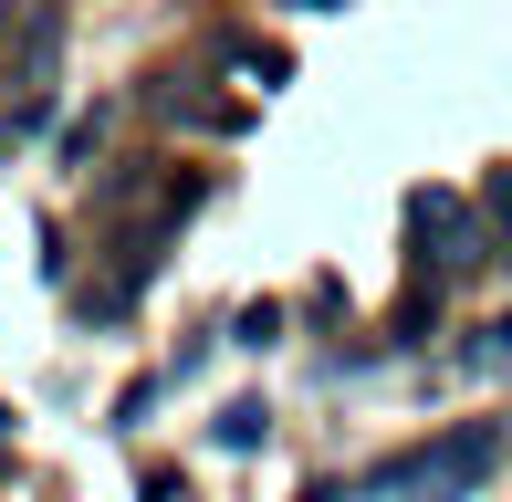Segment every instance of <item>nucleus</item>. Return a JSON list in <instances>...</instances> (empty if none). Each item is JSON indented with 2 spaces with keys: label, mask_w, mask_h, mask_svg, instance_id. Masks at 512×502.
I'll return each instance as SVG.
<instances>
[{
  "label": "nucleus",
  "mask_w": 512,
  "mask_h": 502,
  "mask_svg": "<svg viewBox=\"0 0 512 502\" xmlns=\"http://www.w3.org/2000/svg\"><path fill=\"white\" fill-rule=\"evenodd\" d=\"M502 450H512V429H502V419H460V429H439V440L398 450V461H377V471H366V492H408V502H481V492H492V471H502Z\"/></svg>",
  "instance_id": "obj_1"
},
{
  "label": "nucleus",
  "mask_w": 512,
  "mask_h": 502,
  "mask_svg": "<svg viewBox=\"0 0 512 502\" xmlns=\"http://www.w3.org/2000/svg\"><path fill=\"white\" fill-rule=\"evenodd\" d=\"M408 231H418V262H439V272H481L492 262V220H481L460 189H418Z\"/></svg>",
  "instance_id": "obj_2"
},
{
  "label": "nucleus",
  "mask_w": 512,
  "mask_h": 502,
  "mask_svg": "<svg viewBox=\"0 0 512 502\" xmlns=\"http://www.w3.org/2000/svg\"><path fill=\"white\" fill-rule=\"evenodd\" d=\"M209 440H220V450H262V440H272V408H262V398H230L220 419H209Z\"/></svg>",
  "instance_id": "obj_3"
},
{
  "label": "nucleus",
  "mask_w": 512,
  "mask_h": 502,
  "mask_svg": "<svg viewBox=\"0 0 512 502\" xmlns=\"http://www.w3.org/2000/svg\"><path fill=\"white\" fill-rule=\"evenodd\" d=\"M460 367H471V377H502V367H512V314H492V325L460 346Z\"/></svg>",
  "instance_id": "obj_4"
},
{
  "label": "nucleus",
  "mask_w": 512,
  "mask_h": 502,
  "mask_svg": "<svg viewBox=\"0 0 512 502\" xmlns=\"http://www.w3.org/2000/svg\"><path fill=\"white\" fill-rule=\"evenodd\" d=\"M230 346H251V356L283 346V304H241V314H230Z\"/></svg>",
  "instance_id": "obj_5"
},
{
  "label": "nucleus",
  "mask_w": 512,
  "mask_h": 502,
  "mask_svg": "<svg viewBox=\"0 0 512 502\" xmlns=\"http://www.w3.org/2000/svg\"><path fill=\"white\" fill-rule=\"evenodd\" d=\"M481 220H492V251H512V168H492V189H481Z\"/></svg>",
  "instance_id": "obj_6"
},
{
  "label": "nucleus",
  "mask_w": 512,
  "mask_h": 502,
  "mask_svg": "<svg viewBox=\"0 0 512 502\" xmlns=\"http://www.w3.org/2000/svg\"><path fill=\"white\" fill-rule=\"evenodd\" d=\"M230 74H251V84H283V53H272V42H230Z\"/></svg>",
  "instance_id": "obj_7"
},
{
  "label": "nucleus",
  "mask_w": 512,
  "mask_h": 502,
  "mask_svg": "<svg viewBox=\"0 0 512 502\" xmlns=\"http://www.w3.org/2000/svg\"><path fill=\"white\" fill-rule=\"evenodd\" d=\"M95 147H105V105H95V116H74V126H63V168H84Z\"/></svg>",
  "instance_id": "obj_8"
},
{
  "label": "nucleus",
  "mask_w": 512,
  "mask_h": 502,
  "mask_svg": "<svg viewBox=\"0 0 512 502\" xmlns=\"http://www.w3.org/2000/svg\"><path fill=\"white\" fill-rule=\"evenodd\" d=\"M293 502H345V492H335V482H304V492H293Z\"/></svg>",
  "instance_id": "obj_9"
}]
</instances>
